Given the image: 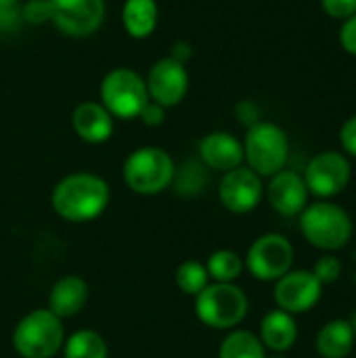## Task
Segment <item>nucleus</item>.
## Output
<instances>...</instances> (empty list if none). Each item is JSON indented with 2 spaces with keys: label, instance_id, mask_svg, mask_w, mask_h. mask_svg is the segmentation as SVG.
<instances>
[{
  "label": "nucleus",
  "instance_id": "obj_1",
  "mask_svg": "<svg viewBox=\"0 0 356 358\" xmlns=\"http://www.w3.org/2000/svg\"><path fill=\"white\" fill-rule=\"evenodd\" d=\"M109 185L92 172H76L57 182L50 203L67 222H88L101 216L109 203Z\"/></svg>",
  "mask_w": 356,
  "mask_h": 358
},
{
  "label": "nucleus",
  "instance_id": "obj_2",
  "mask_svg": "<svg viewBox=\"0 0 356 358\" xmlns=\"http://www.w3.org/2000/svg\"><path fill=\"white\" fill-rule=\"evenodd\" d=\"M65 344L63 321L48 308L27 313L13 331V348L21 358H52Z\"/></svg>",
  "mask_w": 356,
  "mask_h": 358
},
{
  "label": "nucleus",
  "instance_id": "obj_3",
  "mask_svg": "<svg viewBox=\"0 0 356 358\" xmlns=\"http://www.w3.org/2000/svg\"><path fill=\"white\" fill-rule=\"evenodd\" d=\"M300 231L313 248L338 252L353 237V220L340 206L323 199L302 210Z\"/></svg>",
  "mask_w": 356,
  "mask_h": 358
},
{
  "label": "nucleus",
  "instance_id": "obj_4",
  "mask_svg": "<svg viewBox=\"0 0 356 358\" xmlns=\"http://www.w3.org/2000/svg\"><path fill=\"white\" fill-rule=\"evenodd\" d=\"M250 300L235 283H210L195 296L197 319L218 331L235 329L248 317Z\"/></svg>",
  "mask_w": 356,
  "mask_h": 358
},
{
  "label": "nucleus",
  "instance_id": "obj_5",
  "mask_svg": "<svg viewBox=\"0 0 356 358\" xmlns=\"http://www.w3.org/2000/svg\"><path fill=\"white\" fill-rule=\"evenodd\" d=\"M290 157V141L285 130L273 122H258L248 128L243 141V162L248 168L262 176L281 172Z\"/></svg>",
  "mask_w": 356,
  "mask_h": 358
},
{
  "label": "nucleus",
  "instance_id": "obj_6",
  "mask_svg": "<svg viewBox=\"0 0 356 358\" xmlns=\"http://www.w3.org/2000/svg\"><path fill=\"white\" fill-rule=\"evenodd\" d=\"M126 187L136 195H157L170 187L176 176L170 153L159 147H141L132 151L122 168Z\"/></svg>",
  "mask_w": 356,
  "mask_h": 358
},
{
  "label": "nucleus",
  "instance_id": "obj_7",
  "mask_svg": "<svg viewBox=\"0 0 356 358\" xmlns=\"http://www.w3.org/2000/svg\"><path fill=\"white\" fill-rule=\"evenodd\" d=\"M101 105L109 111L111 117L120 120H134L149 103L145 80L126 67L111 69L99 88Z\"/></svg>",
  "mask_w": 356,
  "mask_h": 358
},
{
  "label": "nucleus",
  "instance_id": "obj_8",
  "mask_svg": "<svg viewBox=\"0 0 356 358\" xmlns=\"http://www.w3.org/2000/svg\"><path fill=\"white\" fill-rule=\"evenodd\" d=\"M294 258L296 252L287 237L279 233H266L250 245L243 264L254 279L277 281L292 271Z\"/></svg>",
  "mask_w": 356,
  "mask_h": 358
},
{
  "label": "nucleus",
  "instance_id": "obj_9",
  "mask_svg": "<svg viewBox=\"0 0 356 358\" xmlns=\"http://www.w3.org/2000/svg\"><path fill=\"white\" fill-rule=\"evenodd\" d=\"M350 162L340 151H323L315 155L306 170H304V182L308 187V193L317 195L319 199H332L340 195L348 182H350Z\"/></svg>",
  "mask_w": 356,
  "mask_h": 358
},
{
  "label": "nucleus",
  "instance_id": "obj_10",
  "mask_svg": "<svg viewBox=\"0 0 356 358\" xmlns=\"http://www.w3.org/2000/svg\"><path fill=\"white\" fill-rule=\"evenodd\" d=\"M50 21L71 38L92 36L105 19V0H48Z\"/></svg>",
  "mask_w": 356,
  "mask_h": 358
},
{
  "label": "nucleus",
  "instance_id": "obj_11",
  "mask_svg": "<svg viewBox=\"0 0 356 358\" xmlns=\"http://www.w3.org/2000/svg\"><path fill=\"white\" fill-rule=\"evenodd\" d=\"M323 296V285L313 271H290L275 281L273 298L279 310L290 315H304L313 310Z\"/></svg>",
  "mask_w": 356,
  "mask_h": 358
},
{
  "label": "nucleus",
  "instance_id": "obj_12",
  "mask_svg": "<svg viewBox=\"0 0 356 358\" xmlns=\"http://www.w3.org/2000/svg\"><path fill=\"white\" fill-rule=\"evenodd\" d=\"M262 193H264L262 178L256 172H252L248 166H239L235 170L225 172L218 185L220 203L231 214L254 212L262 199Z\"/></svg>",
  "mask_w": 356,
  "mask_h": 358
},
{
  "label": "nucleus",
  "instance_id": "obj_13",
  "mask_svg": "<svg viewBox=\"0 0 356 358\" xmlns=\"http://www.w3.org/2000/svg\"><path fill=\"white\" fill-rule=\"evenodd\" d=\"M149 101L166 107L178 105L187 90H189V73L183 63L174 61L172 57L159 59L147 73L145 80Z\"/></svg>",
  "mask_w": 356,
  "mask_h": 358
},
{
  "label": "nucleus",
  "instance_id": "obj_14",
  "mask_svg": "<svg viewBox=\"0 0 356 358\" xmlns=\"http://www.w3.org/2000/svg\"><path fill=\"white\" fill-rule=\"evenodd\" d=\"M308 187L304 178L292 170H281L271 176L266 187V197L271 208L281 216H300L302 210L308 206Z\"/></svg>",
  "mask_w": 356,
  "mask_h": 358
},
{
  "label": "nucleus",
  "instance_id": "obj_15",
  "mask_svg": "<svg viewBox=\"0 0 356 358\" xmlns=\"http://www.w3.org/2000/svg\"><path fill=\"white\" fill-rule=\"evenodd\" d=\"M199 157L208 168L229 172L243 164V143L229 132H210L199 141Z\"/></svg>",
  "mask_w": 356,
  "mask_h": 358
},
{
  "label": "nucleus",
  "instance_id": "obj_16",
  "mask_svg": "<svg viewBox=\"0 0 356 358\" xmlns=\"http://www.w3.org/2000/svg\"><path fill=\"white\" fill-rule=\"evenodd\" d=\"M88 283L80 277V275H65L59 281H55V285L48 292V310L52 315H57L61 321L63 319H71L78 313H82V308L88 302Z\"/></svg>",
  "mask_w": 356,
  "mask_h": 358
},
{
  "label": "nucleus",
  "instance_id": "obj_17",
  "mask_svg": "<svg viewBox=\"0 0 356 358\" xmlns=\"http://www.w3.org/2000/svg\"><path fill=\"white\" fill-rule=\"evenodd\" d=\"M71 126L76 134L90 145L107 143L113 134V117L101 103L94 101H86L76 107L71 115Z\"/></svg>",
  "mask_w": 356,
  "mask_h": 358
},
{
  "label": "nucleus",
  "instance_id": "obj_18",
  "mask_svg": "<svg viewBox=\"0 0 356 358\" xmlns=\"http://www.w3.org/2000/svg\"><path fill=\"white\" fill-rule=\"evenodd\" d=\"M260 342L264 344V348L281 355L294 348V344L298 342V323L294 319V315L285 313V310H271L264 315L262 323H260Z\"/></svg>",
  "mask_w": 356,
  "mask_h": 358
},
{
  "label": "nucleus",
  "instance_id": "obj_19",
  "mask_svg": "<svg viewBox=\"0 0 356 358\" xmlns=\"http://www.w3.org/2000/svg\"><path fill=\"white\" fill-rule=\"evenodd\" d=\"M353 325L344 319H334L317 334V352L323 358H346L355 348Z\"/></svg>",
  "mask_w": 356,
  "mask_h": 358
},
{
  "label": "nucleus",
  "instance_id": "obj_20",
  "mask_svg": "<svg viewBox=\"0 0 356 358\" xmlns=\"http://www.w3.org/2000/svg\"><path fill=\"white\" fill-rule=\"evenodd\" d=\"M157 2L155 0H126L122 8V23L130 38L145 40L157 27Z\"/></svg>",
  "mask_w": 356,
  "mask_h": 358
},
{
  "label": "nucleus",
  "instance_id": "obj_21",
  "mask_svg": "<svg viewBox=\"0 0 356 358\" xmlns=\"http://www.w3.org/2000/svg\"><path fill=\"white\" fill-rule=\"evenodd\" d=\"M63 358H109L105 338L94 329H80L65 338Z\"/></svg>",
  "mask_w": 356,
  "mask_h": 358
},
{
  "label": "nucleus",
  "instance_id": "obj_22",
  "mask_svg": "<svg viewBox=\"0 0 356 358\" xmlns=\"http://www.w3.org/2000/svg\"><path fill=\"white\" fill-rule=\"evenodd\" d=\"M218 358H269L260 338L248 329H231L220 342Z\"/></svg>",
  "mask_w": 356,
  "mask_h": 358
},
{
  "label": "nucleus",
  "instance_id": "obj_23",
  "mask_svg": "<svg viewBox=\"0 0 356 358\" xmlns=\"http://www.w3.org/2000/svg\"><path fill=\"white\" fill-rule=\"evenodd\" d=\"M243 268V258L233 250H216L206 262V271L210 279H214V283H235L241 277Z\"/></svg>",
  "mask_w": 356,
  "mask_h": 358
},
{
  "label": "nucleus",
  "instance_id": "obj_24",
  "mask_svg": "<svg viewBox=\"0 0 356 358\" xmlns=\"http://www.w3.org/2000/svg\"><path fill=\"white\" fill-rule=\"evenodd\" d=\"M174 281L183 294L195 298L204 287L210 285V275L206 271V264H201L197 260H185L178 264V268L174 273Z\"/></svg>",
  "mask_w": 356,
  "mask_h": 358
},
{
  "label": "nucleus",
  "instance_id": "obj_25",
  "mask_svg": "<svg viewBox=\"0 0 356 358\" xmlns=\"http://www.w3.org/2000/svg\"><path fill=\"white\" fill-rule=\"evenodd\" d=\"M342 271H344L342 260L336 258V256H332V254H327V256H321L317 260V264L313 268V275L319 279L321 285H332V283H336L340 279Z\"/></svg>",
  "mask_w": 356,
  "mask_h": 358
},
{
  "label": "nucleus",
  "instance_id": "obj_26",
  "mask_svg": "<svg viewBox=\"0 0 356 358\" xmlns=\"http://www.w3.org/2000/svg\"><path fill=\"white\" fill-rule=\"evenodd\" d=\"M321 8L332 19L346 21L356 13V0H321Z\"/></svg>",
  "mask_w": 356,
  "mask_h": 358
},
{
  "label": "nucleus",
  "instance_id": "obj_27",
  "mask_svg": "<svg viewBox=\"0 0 356 358\" xmlns=\"http://www.w3.org/2000/svg\"><path fill=\"white\" fill-rule=\"evenodd\" d=\"M23 19L29 23H42L50 19V10H48V0H29L23 6Z\"/></svg>",
  "mask_w": 356,
  "mask_h": 358
},
{
  "label": "nucleus",
  "instance_id": "obj_28",
  "mask_svg": "<svg viewBox=\"0 0 356 358\" xmlns=\"http://www.w3.org/2000/svg\"><path fill=\"white\" fill-rule=\"evenodd\" d=\"M340 44L342 48L356 57V13L353 17H348L346 21H342V27H340Z\"/></svg>",
  "mask_w": 356,
  "mask_h": 358
},
{
  "label": "nucleus",
  "instance_id": "obj_29",
  "mask_svg": "<svg viewBox=\"0 0 356 358\" xmlns=\"http://www.w3.org/2000/svg\"><path fill=\"white\" fill-rule=\"evenodd\" d=\"M340 145L348 155L356 157V113L353 117H348L344 126L340 128Z\"/></svg>",
  "mask_w": 356,
  "mask_h": 358
},
{
  "label": "nucleus",
  "instance_id": "obj_30",
  "mask_svg": "<svg viewBox=\"0 0 356 358\" xmlns=\"http://www.w3.org/2000/svg\"><path fill=\"white\" fill-rule=\"evenodd\" d=\"M235 115L237 120L243 124V126H254L260 122V111H258V105L252 103V101H239L237 107H235Z\"/></svg>",
  "mask_w": 356,
  "mask_h": 358
},
{
  "label": "nucleus",
  "instance_id": "obj_31",
  "mask_svg": "<svg viewBox=\"0 0 356 358\" xmlns=\"http://www.w3.org/2000/svg\"><path fill=\"white\" fill-rule=\"evenodd\" d=\"M138 117H141V122L145 124V126H162L164 124V120H166V109L162 107V105H157V103H153V101H149L145 107H143V111L138 113Z\"/></svg>",
  "mask_w": 356,
  "mask_h": 358
},
{
  "label": "nucleus",
  "instance_id": "obj_32",
  "mask_svg": "<svg viewBox=\"0 0 356 358\" xmlns=\"http://www.w3.org/2000/svg\"><path fill=\"white\" fill-rule=\"evenodd\" d=\"M17 6V0H0V8H15Z\"/></svg>",
  "mask_w": 356,
  "mask_h": 358
},
{
  "label": "nucleus",
  "instance_id": "obj_33",
  "mask_svg": "<svg viewBox=\"0 0 356 358\" xmlns=\"http://www.w3.org/2000/svg\"><path fill=\"white\" fill-rule=\"evenodd\" d=\"M350 325H353V331H355V340H356V313H355V317H353V321H350Z\"/></svg>",
  "mask_w": 356,
  "mask_h": 358
},
{
  "label": "nucleus",
  "instance_id": "obj_34",
  "mask_svg": "<svg viewBox=\"0 0 356 358\" xmlns=\"http://www.w3.org/2000/svg\"><path fill=\"white\" fill-rule=\"evenodd\" d=\"M271 358H285V357H281V355H275V357H271Z\"/></svg>",
  "mask_w": 356,
  "mask_h": 358
},
{
  "label": "nucleus",
  "instance_id": "obj_35",
  "mask_svg": "<svg viewBox=\"0 0 356 358\" xmlns=\"http://www.w3.org/2000/svg\"><path fill=\"white\" fill-rule=\"evenodd\" d=\"M355 281H356V275H355Z\"/></svg>",
  "mask_w": 356,
  "mask_h": 358
}]
</instances>
